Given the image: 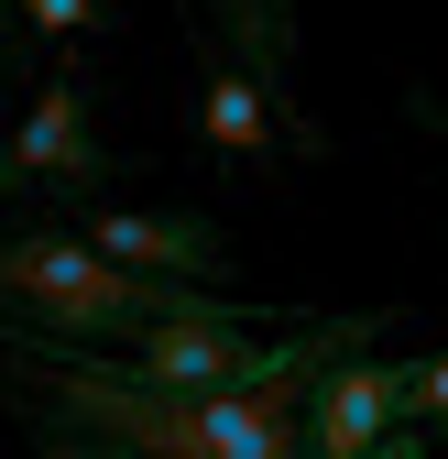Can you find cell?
Masks as SVG:
<instances>
[{"label":"cell","mask_w":448,"mask_h":459,"mask_svg":"<svg viewBox=\"0 0 448 459\" xmlns=\"http://www.w3.org/2000/svg\"><path fill=\"white\" fill-rule=\"evenodd\" d=\"M12 405L33 416L44 448H121V459H296V394H164L121 361H66V372H22Z\"/></svg>","instance_id":"obj_1"},{"label":"cell","mask_w":448,"mask_h":459,"mask_svg":"<svg viewBox=\"0 0 448 459\" xmlns=\"http://www.w3.org/2000/svg\"><path fill=\"white\" fill-rule=\"evenodd\" d=\"M0 296H12L0 339L22 351H109L164 307V273H132L88 230H0Z\"/></svg>","instance_id":"obj_2"},{"label":"cell","mask_w":448,"mask_h":459,"mask_svg":"<svg viewBox=\"0 0 448 459\" xmlns=\"http://www.w3.org/2000/svg\"><path fill=\"white\" fill-rule=\"evenodd\" d=\"M99 186H109V143L88 121V88L55 55V77L33 88V109L0 143V197H99Z\"/></svg>","instance_id":"obj_3"},{"label":"cell","mask_w":448,"mask_h":459,"mask_svg":"<svg viewBox=\"0 0 448 459\" xmlns=\"http://www.w3.org/2000/svg\"><path fill=\"white\" fill-rule=\"evenodd\" d=\"M394 416H405V361H372V339L328 351L306 383V416H296V459H372Z\"/></svg>","instance_id":"obj_4"},{"label":"cell","mask_w":448,"mask_h":459,"mask_svg":"<svg viewBox=\"0 0 448 459\" xmlns=\"http://www.w3.org/2000/svg\"><path fill=\"white\" fill-rule=\"evenodd\" d=\"M88 241L121 252L132 273H164V284H219L230 273V241L197 208H88Z\"/></svg>","instance_id":"obj_5"},{"label":"cell","mask_w":448,"mask_h":459,"mask_svg":"<svg viewBox=\"0 0 448 459\" xmlns=\"http://www.w3.org/2000/svg\"><path fill=\"white\" fill-rule=\"evenodd\" d=\"M197 132H208V153L219 164H252V153H273L285 143V109H273V88L263 77H241L230 55H197Z\"/></svg>","instance_id":"obj_6"},{"label":"cell","mask_w":448,"mask_h":459,"mask_svg":"<svg viewBox=\"0 0 448 459\" xmlns=\"http://www.w3.org/2000/svg\"><path fill=\"white\" fill-rule=\"evenodd\" d=\"M22 22H33L55 55H77V44L99 33V0H22Z\"/></svg>","instance_id":"obj_7"},{"label":"cell","mask_w":448,"mask_h":459,"mask_svg":"<svg viewBox=\"0 0 448 459\" xmlns=\"http://www.w3.org/2000/svg\"><path fill=\"white\" fill-rule=\"evenodd\" d=\"M405 416H416V427H426V437H437V427H448V351H437V361H416V372H405Z\"/></svg>","instance_id":"obj_8"},{"label":"cell","mask_w":448,"mask_h":459,"mask_svg":"<svg viewBox=\"0 0 448 459\" xmlns=\"http://www.w3.org/2000/svg\"><path fill=\"white\" fill-rule=\"evenodd\" d=\"M416 121H426V132H437V143H448V109H437V99H416Z\"/></svg>","instance_id":"obj_9"},{"label":"cell","mask_w":448,"mask_h":459,"mask_svg":"<svg viewBox=\"0 0 448 459\" xmlns=\"http://www.w3.org/2000/svg\"><path fill=\"white\" fill-rule=\"evenodd\" d=\"M0 143H12V109H0Z\"/></svg>","instance_id":"obj_10"},{"label":"cell","mask_w":448,"mask_h":459,"mask_svg":"<svg viewBox=\"0 0 448 459\" xmlns=\"http://www.w3.org/2000/svg\"><path fill=\"white\" fill-rule=\"evenodd\" d=\"M273 12H285V0H273ZM285 33H296V22H285Z\"/></svg>","instance_id":"obj_11"}]
</instances>
